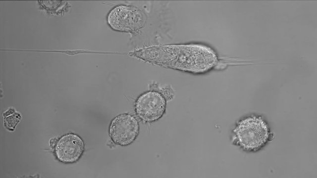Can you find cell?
I'll return each mask as SVG.
<instances>
[{
    "label": "cell",
    "instance_id": "1",
    "mask_svg": "<svg viewBox=\"0 0 317 178\" xmlns=\"http://www.w3.org/2000/svg\"><path fill=\"white\" fill-rule=\"evenodd\" d=\"M143 60L193 74L204 73L218 62L216 51L198 43L152 46L136 52Z\"/></svg>",
    "mask_w": 317,
    "mask_h": 178
},
{
    "label": "cell",
    "instance_id": "2",
    "mask_svg": "<svg viewBox=\"0 0 317 178\" xmlns=\"http://www.w3.org/2000/svg\"><path fill=\"white\" fill-rule=\"evenodd\" d=\"M235 140L244 150L255 151L263 146L269 137L266 123L260 117L252 116L240 121L233 130Z\"/></svg>",
    "mask_w": 317,
    "mask_h": 178
},
{
    "label": "cell",
    "instance_id": "3",
    "mask_svg": "<svg viewBox=\"0 0 317 178\" xmlns=\"http://www.w3.org/2000/svg\"><path fill=\"white\" fill-rule=\"evenodd\" d=\"M107 21L109 26L114 30L134 32L144 26L145 16L136 7L121 5L111 10L107 15Z\"/></svg>",
    "mask_w": 317,
    "mask_h": 178
},
{
    "label": "cell",
    "instance_id": "4",
    "mask_svg": "<svg viewBox=\"0 0 317 178\" xmlns=\"http://www.w3.org/2000/svg\"><path fill=\"white\" fill-rule=\"evenodd\" d=\"M166 105V99L159 92L151 90L140 95L137 99L135 110L137 115L146 122H153L159 119L164 114Z\"/></svg>",
    "mask_w": 317,
    "mask_h": 178
},
{
    "label": "cell",
    "instance_id": "5",
    "mask_svg": "<svg viewBox=\"0 0 317 178\" xmlns=\"http://www.w3.org/2000/svg\"><path fill=\"white\" fill-rule=\"evenodd\" d=\"M139 133V125L132 115L124 113L113 119L109 127L112 141L120 146H127L136 139Z\"/></svg>",
    "mask_w": 317,
    "mask_h": 178
},
{
    "label": "cell",
    "instance_id": "6",
    "mask_svg": "<svg viewBox=\"0 0 317 178\" xmlns=\"http://www.w3.org/2000/svg\"><path fill=\"white\" fill-rule=\"evenodd\" d=\"M85 148L83 139L77 134L70 133L62 136L54 146L57 159L64 163H73L81 157Z\"/></svg>",
    "mask_w": 317,
    "mask_h": 178
},
{
    "label": "cell",
    "instance_id": "7",
    "mask_svg": "<svg viewBox=\"0 0 317 178\" xmlns=\"http://www.w3.org/2000/svg\"><path fill=\"white\" fill-rule=\"evenodd\" d=\"M5 127L10 131H14L21 117L20 115L15 113L13 110H9L3 114Z\"/></svg>",
    "mask_w": 317,
    "mask_h": 178
}]
</instances>
